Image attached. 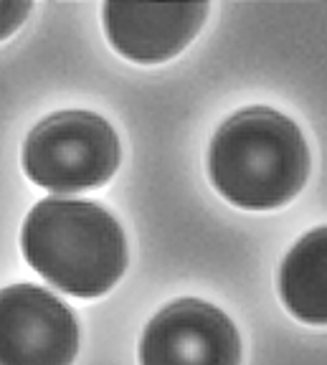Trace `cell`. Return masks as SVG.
<instances>
[{
	"label": "cell",
	"instance_id": "ba28073f",
	"mask_svg": "<svg viewBox=\"0 0 327 365\" xmlns=\"http://www.w3.org/2000/svg\"><path fill=\"white\" fill-rule=\"evenodd\" d=\"M31 3L26 0H0V41L16 34L31 13Z\"/></svg>",
	"mask_w": 327,
	"mask_h": 365
},
{
	"label": "cell",
	"instance_id": "6da1fadb",
	"mask_svg": "<svg viewBox=\"0 0 327 365\" xmlns=\"http://www.w3.org/2000/svg\"><path fill=\"white\" fill-rule=\"evenodd\" d=\"M208 175L229 203L246 211H271L304 188L310 148L289 117L269 107H249L213 135Z\"/></svg>",
	"mask_w": 327,
	"mask_h": 365
},
{
	"label": "cell",
	"instance_id": "277c9868",
	"mask_svg": "<svg viewBox=\"0 0 327 365\" xmlns=\"http://www.w3.org/2000/svg\"><path fill=\"white\" fill-rule=\"evenodd\" d=\"M79 325L66 304L28 282L0 289V365H71Z\"/></svg>",
	"mask_w": 327,
	"mask_h": 365
},
{
	"label": "cell",
	"instance_id": "52a82bcc",
	"mask_svg": "<svg viewBox=\"0 0 327 365\" xmlns=\"http://www.w3.org/2000/svg\"><path fill=\"white\" fill-rule=\"evenodd\" d=\"M281 302L307 325L327 319V231L315 228L294 244L279 269Z\"/></svg>",
	"mask_w": 327,
	"mask_h": 365
},
{
	"label": "cell",
	"instance_id": "8992f818",
	"mask_svg": "<svg viewBox=\"0 0 327 365\" xmlns=\"http://www.w3.org/2000/svg\"><path fill=\"white\" fill-rule=\"evenodd\" d=\"M208 11V3H104L102 21L115 51L137 63H160L178 56L195 38L206 23Z\"/></svg>",
	"mask_w": 327,
	"mask_h": 365
},
{
	"label": "cell",
	"instance_id": "7a4b0ae2",
	"mask_svg": "<svg viewBox=\"0 0 327 365\" xmlns=\"http://www.w3.org/2000/svg\"><path fill=\"white\" fill-rule=\"evenodd\" d=\"M21 249L48 284L81 299L107 294L127 269L125 231L92 200L36 203L21 228Z\"/></svg>",
	"mask_w": 327,
	"mask_h": 365
},
{
	"label": "cell",
	"instance_id": "5b68a950",
	"mask_svg": "<svg viewBox=\"0 0 327 365\" xmlns=\"http://www.w3.org/2000/svg\"><path fill=\"white\" fill-rule=\"evenodd\" d=\"M242 340L218 307L178 299L150 319L140 340V365H239Z\"/></svg>",
	"mask_w": 327,
	"mask_h": 365
},
{
	"label": "cell",
	"instance_id": "3957f363",
	"mask_svg": "<svg viewBox=\"0 0 327 365\" xmlns=\"http://www.w3.org/2000/svg\"><path fill=\"white\" fill-rule=\"evenodd\" d=\"M120 168V140L104 117L84 109L56 112L31 130L24 170L53 193L99 188Z\"/></svg>",
	"mask_w": 327,
	"mask_h": 365
}]
</instances>
